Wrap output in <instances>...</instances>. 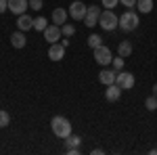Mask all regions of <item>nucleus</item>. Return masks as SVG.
<instances>
[{
    "label": "nucleus",
    "mask_w": 157,
    "mask_h": 155,
    "mask_svg": "<svg viewBox=\"0 0 157 155\" xmlns=\"http://www.w3.org/2000/svg\"><path fill=\"white\" fill-rule=\"evenodd\" d=\"M50 128H52V134L59 136V138H67L71 134V122L63 115H55L50 119Z\"/></svg>",
    "instance_id": "obj_1"
},
{
    "label": "nucleus",
    "mask_w": 157,
    "mask_h": 155,
    "mask_svg": "<svg viewBox=\"0 0 157 155\" xmlns=\"http://www.w3.org/2000/svg\"><path fill=\"white\" fill-rule=\"evenodd\" d=\"M98 25L105 29V32H113L115 27H120V17L113 13V9H105L98 17Z\"/></svg>",
    "instance_id": "obj_2"
},
{
    "label": "nucleus",
    "mask_w": 157,
    "mask_h": 155,
    "mask_svg": "<svg viewBox=\"0 0 157 155\" xmlns=\"http://www.w3.org/2000/svg\"><path fill=\"white\" fill-rule=\"evenodd\" d=\"M138 23H140V19H138L136 11H132V9H128L120 17V29H124V32H134L138 27Z\"/></svg>",
    "instance_id": "obj_3"
},
{
    "label": "nucleus",
    "mask_w": 157,
    "mask_h": 155,
    "mask_svg": "<svg viewBox=\"0 0 157 155\" xmlns=\"http://www.w3.org/2000/svg\"><path fill=\"white\" fill-rule=\"evenodd\" d=\"M86 11H88V6H86L84 2H80V0H75V2H71L69 4V17L71 19H75V21H84L86 17Z\"/></svg>",
    "instance_id": "obj_4"
},
{
    "label": "nucleus",
    "mask_w": 157,
    "mask_h": 155,
    "mask_svg": "<svg viewBox=\"0 0 157 155\" xmlns=\"http://www.w3.org/2000/svg\"><path fill=\"white\" fill-rule=\"evenodd\" d=\"M94 61H97L98 65H105V67H107L109 63L113 61V55H111V50H109L105 44H101L98 48H94Z\"/></svg>",
    "instance_id": "obj_5"
},
{
    "label": "nucleus",
    "mask_w": 157,
    "mask_h": 155,
    "mask_svg": "<svg viewBox=\"0 0 157 155\" xmlns=\"http://www.w3.org/2000/svg\"><path fill=\"white\" fill-rule=\"evenodd\" d=\"M134 76L132 73H128V72H117V76H115V84L120 86L121 90H130L134 86Z\"/></svg>",
    "instance_id": "obj_6"
},
{
    "label": "nucleus",
    "mask_w": 157,
    "mask_h": 155,
    "mask_svg": "<svg viewBox=\"0 0 157 155\" xmlns=\"http://www.w3.org/2000/svg\"><path fill=\"white\" fill-rule=\"evenodd\" d=\"M101 6H94V4H90L88 6V11H86V17H84V23L88 25V27H94V25H98V17H101Z\"/></svg>",
    "instance_id": "obj_7"
},
{
    "label": "nucleus",
    "mask_w": 157,
    "mask_h": 155,
    "mask_svg": "<svg viewBox=\"0 0 157 155\" xmlns=\"http://www.w3.org/2000/svg\"><path fill=\"white\" fill-rule=\"evenodd\" d=\"M61 36H63V32H61V25H57V23L48 25V27L44 29V40H46L48 44H55V42H59Z\"/></svg>",
    "instance_id": "obj_8"
},
{
    "label": "nucleus",
    "mask_w": 157,
    "mask_h": 155,
    "mask_svg": "<svg viewBox=\"0 0 157 155\" xmlns=\"http://www.w3.org/2000/svg\"><path fill=\"white\" fill-rule=\"evenodd\" d=\"M29 9V0H9V11L15 15H23Z\"/></svg>",
    "instance_id": "obj_9"
},
{
    "label": "nucleus",
    "mask_w": 157,
    "mask_h": 155,
    "mask_svg": "<svg viewBox=\"0 0 157 155\" xmlns=\"http://www.w3.org/2000/svg\"><path fill=\"white\" fill-rule=\"evenodd\" d=\"M63 57H65V46H63L61 42L50 44V48H48V59L50 61H61Z\"/></svg>",
    "instance_id": "obj_10"
},
{
    "label": "nucleus",
    "mask_w": 157,
    "mask_h": 155,
    "mask_svg": "<svg viewBox=\"0 0 157 155\" xmlns=\"http://www.w3.org/2000/svg\"><path fill=\"white\" fill-rule=\"evenodd\" d=\"M120 96H121V88L115 82L109 84L107 90H105V99H107L109 103H115V101H120Z\"/></svg>",
    "instance_id": "obj_11"
},
{
    "label": "nucleus",
    "mask_w": 157,
    "mask_h": 155,
    "mask_svg": "<svg viewBox=\"0 0 157 155\" xmlns=\"http://www.w3.org/2000/svg\"><path fill=\"white\" fill-rule=\"evenodd\" d=\"M17 27H19L21 32H27V29H32V27H34V19H32L27 13L17 15Z\"/></svg>",
    "instance_id": "obj_12"
},
{
    "label": "nucleus",
    "mask_w": 157,
    "mask_h": 155,
    "mask_svg": "<svg viewBox=\"0 0 157 155\" xmlns=\"http://www.w3.org/2000/svg\"><path fill=\"white\" fill-rule=\"evenodd\" d=\"M11 44L15 48H25V44H27V38H25V32H21V29H17L15 34H11Z\"/></svg>",
    "instance_id": "obj_13"
},
{
    "label": "nucleus",
    "mask_w": 157,
    "mask_h": 155,
    "mask_svg": "<svg viewBox=\"0 0 157 155\" xmlns=\"http://www.w3.org/2000/svg\"><path fill=\"white\" fill-rule=\"evenodd\" d=\"M115 76H117V72H115V69H103V72L98 73V82L105 84V86H109V84L115 82Z\"/></svg>",
    "instance_id": "obj_14"
},
{
    "label": "nucleus",
    "mask_w": 157,
    "mask_h": 155,
    "mask_svg": "<svg viewBox=\"0 0 157 155\" xmlns=\"http://www.w3.org/2000/svg\"><path fill=\"white\" fill-rule=\"evenodd\" d=\"M67 15H69V13L65 11V9H61V6H57V9L52 11V21H55L57 25H63L65 21H67Z\"/></svg>",
    "instance_id": "obj_15"
},
{
    "label": "nucleus",
    "mask_w": 157,
    "mask_h": 155,
    "mask_svg": "<svg viewBox=\"0 0 157 155\" xmlns=\"http://www.w3.org/2000/svg\"><path fill=\"white\" fill-rule=\"evenodd\" d=\"M136 11H140L143 15L153 11V0H136Z\"/></svg>",
    "instance_id": "obj_16"
},
{
    "label": "nucleus",
    "mask_w": 157,
    "mask_h": 155,
    "mask_svg": "<svg viewBox=\"0 0 157 155\" xmlns=\"http://www.w3.org/2000/svg\"><path fill=\"white\" fill-rule=\"evenodd\" d=\"M117 55L124 57V59H126V57H130V55H132V44H130L128 40L120 42V46H117Z\"/></svg>",
    "instance_id": "obj_17"
},
{
    "label": "nucleus",
    "mask_w": 157,
    "mask_h": 155,
    "mask_svg": "<svg viewBox=\"0 0 157 155\" xmlns=\"http://www.w3.org/2000/svg\"><path fill=\"white\" fill-rule=\"evenodd\" d=\"M101 44H103V38L98 36V34H92V36L88 38V46L92 48V50H94V48H98Z\"/></svg>",
    "instance_id": "obj_18"
},
{
    "label": "nucleus",
    "mask_w": 157,
    "mask_h": 155,
    "mask_svg": "<svg viewBox=\"0 0 157 155\" xmlns=\"http://www.w3.org/2000/svg\"><path fill=\"white\" fill-rule=\"evenodd\" d=\"M48 27V21L44 19V17H38V19H34V29H38V32H44Z\"/></svg>",
    "instance_id": "obj_19"
},
{
    "label": "nucleus",
    "mask_w": 157,
    "mask_h": 155,
    "mask_svg": "<svg viewBox=\"0 0 157 155\" xmlns=\"http://www.w3.org/2000/svg\"><path fill=\"white\" fill-rule=\"evenodd\" d=\"M65 143H67V149H69V147H80L82 138H80V136H75V134H69V136L65 138Z\"/></svg>",
    "instance_id": "obj_20"
},
{
    "label": "nucleus",
    "mask_w": 157,
    "mask_h": 155,
    "mask_svg": "<svg viewBox=\"0 0 157 155\" xmlns=\"http://www.w3.org/2000/svg\"><path fill=\"white\" fill-rule=\"evenodd\" d=\"M61 32H63V36H65V38H71L73 34H75V27H73L71 23H63V25H61Z\"/></svg>",
    "instance_id": "obj_21"
},
{
    "label": "nucleus",
    "mask_w": 157,
    "mask_h": 155,
    "mask_svg": "<svg viewBox=\"0 0 157 155\" xmlns=\"http://www.w3.org/2000/svg\"><path fill=\"white\" fill-rule=\"evenodd\" d=\"M145 107L149 109V111H155V109H157V96H155V95L149 96V99L145 101Z\"/></svg>",
    "instance_id": "obj_22"
},
{
    "label": "nucleus",
    "mask_w": 157,
    "mask_h": 155,
    "mask_svg": "<svg viewBox=\"0 0 157 155\" xmlns=\"http://www.w3.org/2000/svg\"><path fill=\"white\" fill-rule=\"evenodd\" d=\"M111 65H113V69H115V72H121V69H124V57H113Z\"/></svg>",
    "instance_id": "obj_23"
},
{
    "label": "nucleus",
    "mask_w": 157,
    "mask_h": 155,
    "mask_svg": "<svg viewBox=\"0 0 157 155\" xmlns=\"http://www.w3.org/2000/svg\"><path fill=\"white\" fill-rule=\"evenodd\" d=\"M9 122H11V115L4 111V109H0V128H4V126H9Z\"/></svg>",
    "instance_id": "obj_24"
},
{
    "label": "nucleus",
    "mask_w": 157,
    "mask_h": 155,
    "mask_svg": "<svg viewBox=\"0 0 157 155\" xmlns=\"http://www.w3.org/2000/svg\"><path fill=\"white\" fill-rule=\"evenodd\" d=\"M29 9L40 11V9H42V0H29Z\"/></svg>",
    "instance_id": "obj_25"
},
{
    "label": "nucleus",
    "mask_w": 157,
    "mask_h": 155,
    "mask_svg": "<svg viewBox=\"0 0 157 155\" xmlns=\"http://www.w3.org/2000/svg\"><path fill=\"white\" fill-rule=\"evenodd\" d=\"M117 2L120 0H103V6L105 9H113V6H117Z\"/></svg>",
    "instance_id": "obj_26"
},
{
    "label": "nucleus",
    "mask_w": 157,
    "mask_h": 155,
    "mask_svg": "<svg viewBox=\"0 0 157 155\" xmlns=\"http://www.w3.org/2000/svg\"><path fill=\"white\" fill-rule=\"evenodd\" d=\"M126 9H136V0H120Z\"/></svg>",
    "instance_id": "obj_27"
},
{
    "label": "nucleus",
    "mask_w": 157,
    "mask_h": 155,
    "mask_svg": "<svg viewBox=\"0 0 157 155\" xmlns=\"http://www.w3.org/2000/svg\"><path fill=\"white\" fill-rule=\"evenodd\" d=\"M9 9V0H0V15Z\"/></svg>",
    "instance_id": "obj_28"
},
{
    "label": "nucleus",
    "mask_w": 157,
    "mask_h": 155,
    "mask_svg": "<svg viewBox=\"0 0 157 155\" xmlns=\"http://www.w3.org/2000/svg\"><path fill=\"white\" fill-rule=\"evenodd\" d=\"M103 153H105L103 149H94V151H92V155H103Z\"/></svg>",
    "instance_id": "obj_29"
},
{
    "label": "nucleus",
    "mask_w": 157,
    "mask_h": 155,
    "mask_svg": "<svg viewBox=\"0 0 157 155\" xmlns=\"http://www.w3.org/2000/svg\"><path fill=\"white\" fill-rule=\"evenodd\" d=\"M153 95L157 96V84H155V86H153Z\"/></svg>",
    "instance_id": "obj_30"
}]
</instances>
